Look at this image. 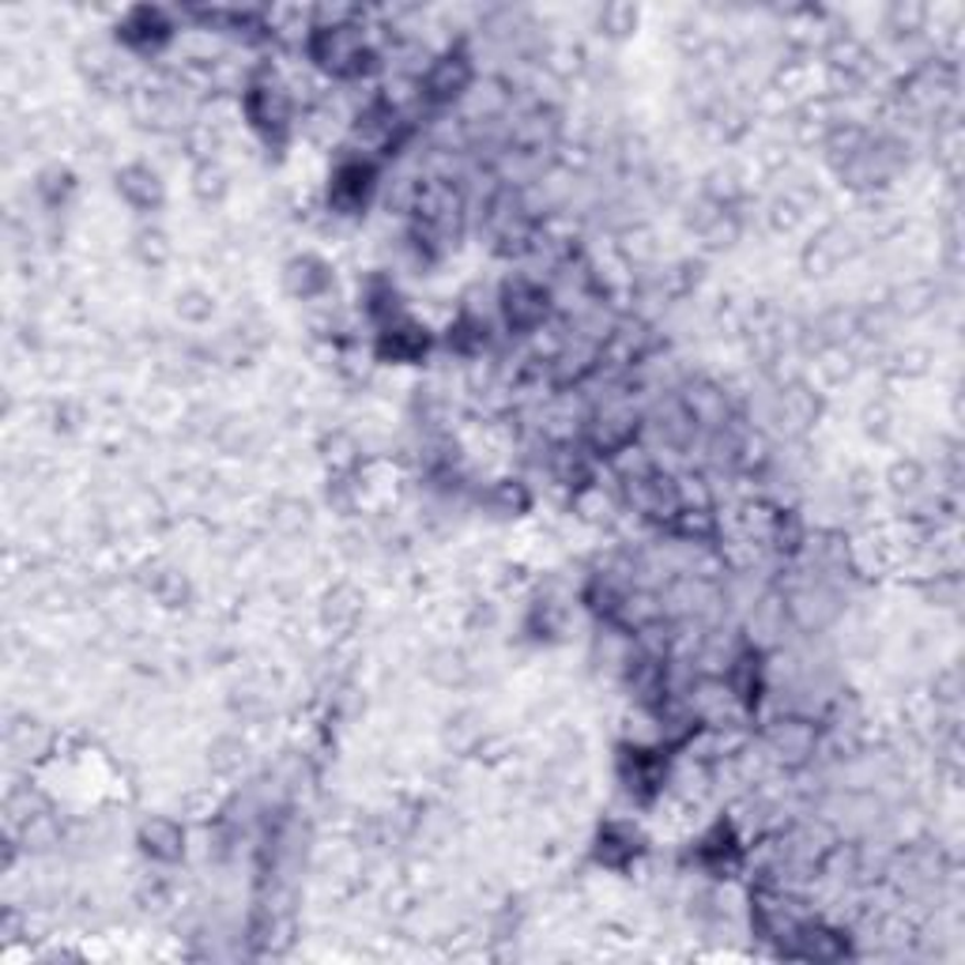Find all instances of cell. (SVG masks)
Instances as JSON below:
<instances>
[{"label":"cell","instance_id":"cell-16","mask_svg":"<svg viewBox=\"0 0 965 965\" xmlns=\"http://www.w3.org/2000/svg\"><path fill=\"white\" fill-rule=\"evenodd\" d=\"M596 26H600V34H607V39H626V34L637 26V8H630V4H604L596 12Z\"/></svg>","mask_w":965,"mask_h":965},{"label":"cell","instance_id":"cell-1","mask_svg":"<svg viewBox=\"0 0 965 965\" xmlns=\"http://www.w3.org/2000/svg\"><path fill=\"white\" fill-rule=\"evenodd\" d=\"M309 57L317 61V68L332 76H362L374 68V53L366 50L362 34L351 23L317 26L314 39H309Z\"/></svg>","mask_w":965,"mask_h":965},{"label":"cell","instance_id":"cell-13","mask_svg":"<svg viewBox=\"0 0 965 965\" xmlns=\"http://www.w3.org/2000/svg\"><path fill=\"white\" fill-rule=\"evenodd\" d=\"M430 679L441 687H460L468 679V657L460 649H434L430 653V664H427Z\"/></svg>","mask_w":965,"mask_h":965},{"label":"cell","instance_id":"cell-21","mask_svg":"<svg viewBox=\"0 0 965 965\" xmlns=\"http://www.w3.org/2000/svg\"><path fill=\"white\" fill-rule=\"evenodd\" d=\"M155 596L163 600L166 607H178V604H185V600H189V581H185L182 573L166 570L163 578L155 581Z\"/></svg>","mask_w":965,"mask_h":965},{"label":"cell","instance_id":"cell-12","mask_svg":"<svg viewBox=\"0 0 965 965\" xmlns=\"http://www.w3.org/2000/svg\"><path fill=\"white\" fill-rule=\"evenodd\" d=\"M819 415V396L803 385H788L781 388V401H777V419L788 430H808Z\"/></svg>","mask_w":965,"mask_h":965},{"label":"cell","instance_id":"cell-23","mask_svg":"<svg viewBox=\"0 0 965 965\" xmlns=\"http://www.w3.org/2000/svg\"><path fill=\"white\" fill-rule=\"evenodd\" d=\"M245 758V747L238 739H219L216 743V755H211V766L216 769H234Z\"/></svg>","mask_w":965,"mask_h":965},{"label":"cell","instance_id":"cell-18","mask_svg":"<svg viewBox=\"0 0 965 965\" xmlns=\"http://www.w3.org/2000/svg\"><path fill=\"white\" fill-rule=\"evenodd\" d=\"M887 483L893 494H906V498H913V494L924 486V468L917 464V460H898V464L887 472Z\"/></svg>","mask_w":965,"mask_h":965},{"label":"cell","instance_id":"cell-15","mask_svg":"<svg viewBox=\"0 0 965 965\" xmlns=\"http://www.w3.org/2000/svg\"><path fill=\"white\" fill-rule=\"evenodd\" d=\"M359 596L351 589H336L329 592V600H325V623L332 626V630H348L351 623L359 618Z\"/></svg>","mask_w":965,"mask_h":965},{"label":"cell","instance_id":"cell-22","mask_svg":"<svg viewBox=\"0 0 965 965\" xmlns=\"http://www.w3.org/2000/svg\"><path fill=\"white\" fill-rule=\"evenodd\" d=\"M136 250H140V256H144L147 264H163L166 256H171V245H166L163 230H140V234H136Z\"/></svg>","mask_w":965,"mask_h":965},{"label":"cell","instance_id":"cell-6","mask_svg":"<svg viewBox=\"0 0 965 965\" xmlns=\"http://www.w3.org/2000/svg\"><path fill=\"white\" fill-rule=\"evenodd\" d=\"M283 287H287L295 298H303V303H314V298L329 295L332 268L321 261V256H314V253L290 256V261L283 264Z\"/></svg>","mask_w":965,"mask_h":965},{"label":"cell","instance_id":"cell-19","mask_svg":"<svg viewBox=\"0 0 965 965\" xmlns=\"http://www.w3.org/2000/svg\"><path fill=\"white\" fill-rule=\"evenodd\" d=\"M193 189H197L200 200H223L227 197V174L219 171L216 163H200L193 171Z\"/></svg>","mask_w":965,"mask_h":965},{"label":"cell","instance_id":"cell-20","mask_svg":"<svg viewBox=\"0 0 965 965\" xmlns=\"http://www.w3.org/2000/svg\"><path fill=\"white\" fill-rule=\"evenodd\" d=\"M491 506L498 509V513H520V509H528V491L520 483H513V480H502V483H494V491H491Z\"/></svg>","mask_w":965,"mask_h":965},{"label":"cell","instance_id":"cell-7","mask_svg":"<svg viewBox=\"0 0 965 965\" xmlns=\"http://www.w3.org/2000/svg\"><path fill=\"white\" fill-rule=\"evenodd\" d=\"M245 113L261 132H283L290 121V99L283 95L279 84H253L245 95Z\"/></svg>","mask_w":965,"mask_h":965},{"label":"cell","instance_id":"cell-3","mask_svg":"<svg viewBox=\"0 0 965 965\" xmlns=\"http://www.w3.org/2000/svg\"><path fill=\"white\" fill-rule=\"evenodd\" d=\"M472 61H468V53H441L438 61H430L427 73H423V99L438 102V106H449V102H460L468 91H472Z\"/></svg>","mask_w":965,"mask_h":965},{"label":"cell","instance_id":"cell-5","mask_svg":"<svg viewBox=\"0 0 965 965\" xmlns=\"http://www.w3.org/2000/svg\"><path fill=\"white\" fill-rule=\"evenodd\" d=\"M679 404L687 407V415L694 419L698 430H724L732 427V404L728 393L713 382H694L687 385V393L679 396Z\"/></svg>","mask_w":965,"mask_h":965},{"label":"cell","instance_id":"cell-17","mask_svg":"<svg viewBox=\"0 0 965 965\" xmlns=\"http://www.w3.org/2000/svg\"><path fill=\"white\" fill-rule=\"evenodd\" d=\"M174 309H178L182 321L204 325L211 314H216V298H211L208 290H200V287H189V290H182V295H178V306H174Z\"/></svg>","mask_w":965,"mask_h":965},{"label":"cell","instance_id":"cell-11","mask_svg":"<svg viewBox=\"0 0 965 965\" xmlns=\"http://www.w3.org/2000/svg\"><path fill=\"white\" fill-rule=\"evenodd\" d=\"M121 39L129 42L132 50H155L158 42L171 39V23L158 8H136L129 12V20L121 23Z\"/></svg>","mask_w":965,"mask_h":965},{"label":"cell","instance_id":"cell-4","mask_svg":"<svg viewBox=\"0 0 965 965\" xmlns=\"http://www.w3.org/2000/svg\"><path fill=\"white\" fill-rule=\"evenodd\" d=\"M766 743L785 766H803L819 750V732H814L808 716H781V721L769 724Z\"/></svg>","mask_w":965,"mask_h":965},{"label":"cell","instance_id":"cell-10","mask_svg":"<svg viewBox=\"0 0 965 965\" xmlns=\"http://www.w3.org/2000/svg\"><path fill=\"white\" fill-rule=\"evenodd\" d=\"M370 182H374V171H370V163H362V158L340 163V171H336V178H332L329 200L336 204V208H343V211H355L359 204L366 200Z\"/></svg>","mask_w":965,"mask_h":965},{"label":"cell","instance_id":"cell-9","mask_svg":"<svg viewBox=\"0 0 965 965\" xmlns=\"http://www.w3.org/2000/svg\"><path fill=\"white\" fill-rule=\"evenodd\" d=\"M118 193L125 197V204H132L136 211H155L163 208V182H158V174L152 171V166L144 163H129L118 171Z\"/></svg>","mask_w":965,"mask_h":965},{"label":"cell","instance_id":"cell-8","mask_svg":"<svg viewBox=\"0 0 965 965\" xmlns=\"http://www.w3.org/2000/svg\"><path fill=\"white\" fill-rule=\"evenodd\" d=\"M136 845H140V853H144L147 860L174 864V860H182V856H185V830L174 819H163V814H158V819H147L144 826H140Z\"/></svg>","mask_w":965,"mask_h":965},{"label":"cell","instance_id":"cell-14","mask_svg":"<svg viewBox=\"0 0 965 965\" xmlns=\"http://www.w3.org/2000/svg\"><path fill=\"white\" fill-rule=\"evenodd\" d=\"M928 23V4H917V0H893L887 8V26L893 34H917L924 31Z\"/></svg>","mask_w":965,"mask_h":965},{"label":"cell","instance_id":"cell-2","mask_svg":"<svg viewBox=\"0 0 965 965\" xmlns=\"http://www.w3.org/2000/svg\"><path fill=\"white\" fill-rule=\"evenodd\" d=\"M502 321L509 325L513 332H539L551 317V295H547L539 283L517 276L502 287Z\"/></svg>","mask_w":965,"mask_h":965}]
</instances>
